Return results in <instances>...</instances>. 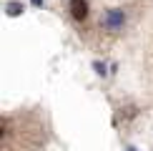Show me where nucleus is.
<instances>
[{"mask_svg":"<svg viewBox=\"0 0 153 151\" xmlns=\"http://www.w3.org/2000/svg\"><path fill=\"white\" fill-rule=\"evenodd\" d=\"M126 25V13L123 10H118V8H111L103 15V28L105 30H120Z\"/></svg>","mask_w":153,"mask_h":151,"instance_id":"obj_1","label":"nucleus"},{"mask_svg":"<svg viewBox=\"0 0 153 151\" xmlns=\"http://www.w3.org/2000/svg\"><path fill=\"white\" fill-rule=\"evenodd\" d=\"M71 15L75 20H85L88 18V0H71Z\"/></svg>","mask_w":153,"mask_h":151,"instance_id":"obj_2","label":"nucleus"},{"mask_svg":"<svg viewBox=\"0 0 153 151\" xmlns=\"http://www.w3.org/2000/svg\"><path fill=\"white\" fill-rule=\"evenodd\" d=\"M5 13H8L10 18H15V15H20V13H23V3H18V0H10V3L5 5Z\"/></svg>","mask_w":153,"mask_h":151,"instance_id":"obj_3","label":"nucleus"},{"mask_svg":"<svg viewBox=\"0 0 153 151\" xmlns=\"http://www.w3.org/2000/svg\"><path fill=\"white\" fill-rule=\"evenodd\" d=\"M93 68H95V73H98V76H105V73H108V71H105V66H103V63H98V61L93 63Z\"/></svg>","mask_w":153,"mask_h":151,"instance_id":"obj_4","label":"nucleus"},{"mask_svg":"<svg viewBox=\"0 0 153 151\" xmlns=\"http://www.w3.org/2000/svg\"><path fill=\"white\" fill-rule=\"evenodd\" d=\"M30 3H33L35 8H40V5H43V0H30Z\"/></svg>","mask_w":153,"mask_h":151,"instance_id":"obj_5","label":"nucleus"},{"mask_svg":"<svg viewBox=\"0 0 153 151\" xmlns=\"http://www.w3.org/2000/svg\"><path fill=\"white\" fill-rule=\"evenodd\" d=\"M126 151H138V149H133V146H128V149H126Z\"/></svg>","mask_w":153,"mask_h":151,"instance_id":"obj_6","label":"nucleus"}]
</instances>
